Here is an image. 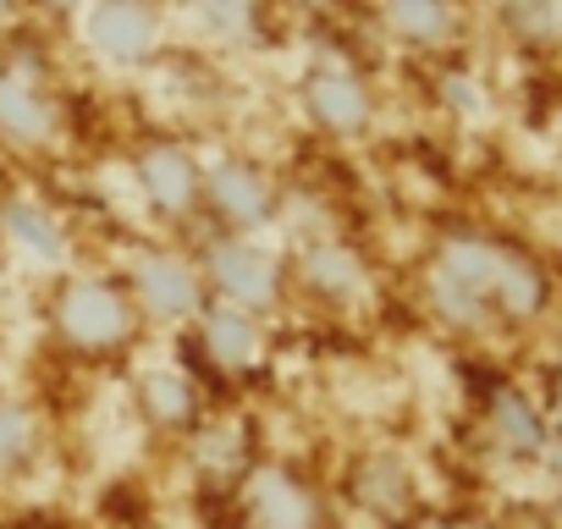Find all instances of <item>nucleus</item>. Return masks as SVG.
I'll list each match as a JSON object with an SVG mask.
<instances>
[{"label": "nucleus", "instance_id": "obj_19", "mask_svg": "<svg viewBox=\"0 0 562 529\" xmlns=\"http://www.w3.org/2000/svg\"><path fill=\"white\" fill-rule=\"evenodd\" d=\"M29 441H34L29 414H23V408H0V463L23 458V452H29Z\"/></svg>", "mask_w": 562, "mask_h": 529}, {"label": "nucleus", "instance_id": "obj_3", "mask_svg": "<svg viewBox=\"0 0 562 529\" xmlns=\"http://www.w3.org/2000/svg\"><path fill=\"white\" fill-rule=\"evenodd\" d=\"M485 299H496L507 315H535L540 304H546V277L535 271L529 259H518V254H502L496 259V277H491V293Z\"/></svg>", "mask_w": 562, "mask_h": 529}, {"label": "nucleus", "instance_id": "obj_2", "mask_svg": "<svg viewBox=\"0 0 562 529\" xmlns=\"http://www.w3.org/2000/svg\"><path fill=\"white\" fill-rule=\"evenodd\" d=\"M210 271H215V288L243 299V304H265L276 293V271L259 248H215Z\"/></svg>", "mask_w": 562, "mask_h": 529}, {"label": "nucleus", "instance_id": "obj_7", "mask_svg": "<svg viewBox=\"0 0 562 529\" xmlns=\"http://www.w3.org/2000/svg\"><path fill=\"white\" fill-rule=\"evenodd\" d=\"M496 248H485V243H452L447 254H441V277L452 282V288H463V293H491V277H496Z\"/></svg>", "mask_w": 562, "mask_h": 529}, {"label": "nucleus", "instance_id": "obj_20", "mask_svg": "<svg viewBox=\"0 0 562 529\" xmlns=\"http://www.w3.org/2000/svg\"><path fill=\"white\" fill-rule=\"evenodd\" d=\"M0 116H7L18 133H34L40 127V111L23 100V89H0Z\"/></svg>", "mask_w": 562, "mask_h": 529}, {"label": "nucleus", "instance_id": "obj_18", "mask_svg": "<svg viewBox=\"0 0 562 529\" xmlns=\"http://www.w3.org/2000/svg\"><path fill=\"white\" fill-rule=\"evenodd\" d=\"M436 304H441V315H447V320H458V326H474V320L485 315V299H480V293L452 288L447 277H436Z\"/></svg>", "mask_w": 562, "mask_h": 529}, {"label": "nucleus", "instance_id": "obj_11", "mask_svg": "<svg viewBox=\"0 0 562 529\" xmlns=\"http://www.w3.org/2000/svg\"><path fill=\"white\" fill-rule=\"evenodd\" d=\"M144 177H149V193H155L166 210H182L188 193H193V177H188V160H182V155H155V160L144 166Z\"/></svg>", "mask_w": 562, "mask_h": 529}, {"label": "nucleus", "instance_id": "obj_12", "mask_svg": "<svg viewBox=\"0 0 562 529\" xmlns=\"http://www.w3.org/2000/svg\"><path fill=\"white\" fill-rule=\"evenodd\" d=\"M7 226H12V237H18L34 259H61V232H56V221H45L40 210L18 204V210L7 215Z\"/></svg>", "mask_w": 562, "mask_h": 529}, {"label": "nucleus", "instance_id": "obj_21", "mask_svg": "<svg viewBox=\"0 0 562 529\" xmlns=\"http://www.w3.org/2000/svg\"><path fill=\"white\" fill-rule=\"evenodd\" d=\"M551 469H557V485H562V441H557V452H551Z\"/></svg>", "mask_w": 562, "mask_h": 529}, {"label": "nucleus", "instance_id": "obj_22", "mask_svg": "<svg viewBox=\"0 0 562 529\" xmlns=\"http://www.w3.org/2000/svg\"><path fill=\"white\" fill-rule=\"evenodd\" d=\"M557 419H562V397H557Z\"/></svg>", "mask_w": 562, "mask_h": 529}, {"label": "nucleus", "instance_id": "obj_13", "mask_svg": "<svg viewBox=\"0 0 562 529\" xmlns=\"http://www.w3.org/2000/svg\"><path fill=\"white\" fill-rule=\"evenodd\" d=\"M315 105H321V116H326L331 127H353V122L364 116V94H359L348 78H326V83H315Z\"/></svg>", "mask_w": 562, "mask_h": 529}, {"label": "nucleus", "instance_id": "obj_9", "mask_svg": "<svg viewBox=\"0 0 562 529\" xmlns=\"http://www.w3.org/2000/svg\"><path fill=\"white\" fill-rule=\"evenodd\" d=\"M94 34H100L105 50H116V56H138L144 40H149V23H144L138 12H127V7H111V12L94 18Z\"/></svg>", "mask_w": 562, "mask_h": 529}, {"label": "nucleus", "instance_id": "obj_15", "mask_svg": "<svg viewBox=\"0 0 562 529\" xmlns=\"http://www.w3.org/2000/svg\"><path fill=\"white\" fill-rule=\"evenodd\" d=\"M392 18H397L408 34H419V40H436V34L447 29L441 0H392Z\"/></svg>", "mask_w": 562, "mask_h": 529}, {"label": "nucleus", "instance_id": "obj_4", "mask_svg": "<svg viewBox=\"0 0 562 529\" xmlns=\"http://www.w3.org/2000/svg\"><path fill=\"white\" fill-rule=\"evenodd\" d=\"M254 513L265 518V529H304L310 524V496L288 474H259L254 480Z\"/></svg>", "mask_w": 562, "mask_h": 529}, {"label": "nucleus", "instance_id": "obj_8", "mask_svg": "<svg viewBox=\"0 0 562 529\" xmlns=\"http://www.w3.org/2000/svg\"><path fill=\"white\" fill-rule=\"evenodd\" d=\"M204 337H210V353H215L221 364H248V359H254V348H259L254 326H248L243 315H226V309L204 320Z\"/></svg>", "mask_w": 562, "mask_h": 529}, {"label": "nucleus", "instance_id": "obj_10", "mask_svg": "<svg viewBox=\"0 0 562 529\" xmlns=\"http://www.w3.org/2000/svg\"><path fill=\"white\" fill-rule=\"evenodd\" d=\"M215 199H221V210L226 215H237V221H254L259 210H265V188L248 177V171H237V166H226V171H215Z\"/></svg>", "mask_w": 562, "mask_h": 529}, {"label": "nucleus", "instance_id": "obj_1", "mask_svg": "<svg viewBox=\"0 0 562 529\" xmlns=\"http://www.w3.org/2000/svg\"><path fill=\"white\" fill-rule=\"evenodd\" d=\"M61 326L78 337V342H111V337H122V326H127V315H122V299L116 293H105V288H72L67 293V309H61Z\"/></svg>", "mask_w": 562, "mask_h": 529}, {"label": "nucleus", "instance_id": "obj_6", "mask_svg": "<svg viewBox=\"0 0 562 529\" xmlns=\"http://www.w3.org/2000/svg\"><path fill=\"white\" fill-rule=\"evenodd\" d=\"M491 425H496V436H502L513 452H540V447H546V419H540L535 403L518 397V392H496Z\"/></svg>", "mask_w": 562, "mask_h": 529}, {"label": "nucleus", "instance_id": "obj_16", "mask_svg": "<svg viewBox=\"0 0 562 529\" xmlns=\"http://www.w3.org/2000/svg\"><path fill=\"white\" fill-rule=\"evenodd\" d=\"M359 491H364L375 507H386V513H392V507L408 496V480H403V469H397V463H375V469L359 480Z\"/></svg>", "mask_w": 562, "mask_h": 529}, {"label": "nucleus", "instance_id": "obj_5", "mask_svg": "<svg viewBox=\"0 0 562 529\" xmlns=\"http://www.w3.org/2000/svg\"><path fill=\"white\" fill-rule=\"evenodd\" d=\"M138 293L149 299L155 315H182V309H193V277L182 271L177 259H144V264H138Z\"/></svg>", "mask_w": 562, "mask_h": 529}, {"label": "nucleus", "instance_id": "obj_17", "mask_svg": "<svg viewBox=\"0 0 562 529\" xmlns=\"http://www.w3.org/2000/svg\"><path fill=\"white\" fill-rule=\"evenodd\" d=\"M144 397H149V414L155 419H182L188 414V381H177V375H155L144 386Z\"/></svg>", "mask_w": 562, "mask_h": 529}, {"label": "nucleus", "instance_id": "obj_14", "mask_svg": "<svg viewBox=\"0 0 562 529\" xmlns=\"http://www.w3.org/2000/svg\"><path fill=\"white\" fill-rule=\"evenodd\" d=\"M310 282L326 288V293H353L359 288V264L342 248H321V254H310Z\"/></svg>", "mask_w": 562, "mask_h": 529}]
</instances>
